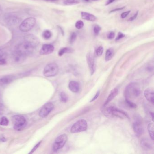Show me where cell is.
Returning a JSON list of instances; mask_svg holds the SVG:
<instances>
[{
    "mask_svg": "<svg viewBox=\"0 0 154 154\" xmlns=\"http://www.w3.org/2000/svg\"><path fill=\"white\" fill-rule=\"evenodd\" d=\"M1 141H3V142H5V141H6V139L3 137V138H2L1 139Z\"/></svg>",
    "mask_w": 154,
    "mask_h": 154,
    "instance_id": "bcb514c9",
    "label": "cell"
},
{
    "mask_svg": "<svg viewBox=\"0 0 154 154\" xmlns=\"http://www.w3.org/2000/svg\"><path fill=\"white\" fill-rule=\"evenodd\" d=\"M25 42L31 46L33 48H35L38 45L39 41L38 38L32 34H28L25 35L24 38Z\"/></svg>",
    "mask_w": 154,
    "mask_h": 154,
    "instance_id": "8fae6325",
    "label": "cell"
},
{
    "mask_svg": "<svg viewBox=\"0 0 154 154\" xmlns=\"http://www.w3.org/2000/svg\"><path fill=\"white\" fill-rule=\"evenodd\" d=\"M148 131L151 138L154 140V124L153 123H149L148 125Z\"/></svg>",
    "mask_w": 154,
    "mask_h": 154,
    "instance_id": "cb8c5ba5",
    "label": "cell"
},
{
    "mask_svg": "<svg viewBox=\"0 0 154 154\" xmlns=\"http://www.w3.org/2000/svg\"><path fill=\"white\" fill-rule=\"evenodd\" d=\"M81 15L82 18L86 21L93 22L96 20V17L93 14L89 13L84 12H82L81 13Z\"/></svg>",
    "mask_w": 154,
    "mask_h": 154,
    "instance_id": "d6986e66",
    "label": "cell"
},
{
    "mask_svg": "<svg viewBox=\"0 0 154 154\" xmlns=\"http://www.w3.org/2000/svg\"><path fill=\"white\" fill-rule=\"evenodd\" d=\"M15 77L13 75L5 76L0 78V86H4L8 85L15 80Z\"/></svg>",
    "mask_w": 154,
    "mask_h": 154,
    "instance_id": "2e32d148",
    "label": "cell"
},
{
    "mask_svg": "<svg viewBox=\"0 0 154 154\" xmlns=\"http://www.w3.org/2000/svg\"><path fill=\"white\" fill-rule=\"evenodd\" d=\"M125 34H123L121 32H119L118 33V35H117V37H116V39H115V40L118 41L120 40V39H122V38H123L125 37Z\"/></svg>",
    "mask_w": 154,
    "mask_h": 154,
    "instance_id": "836d02e7",
    "label": "cell"
},
{
    "mask_svg": "<svg viewBox=\"0 0 154 154\" xmlns=\"http://www.w3.org/2000/svg\"><path fill=\"white\" fill-rule=\"evenodd\" d=\"M77 34L75 32H73L72 33L70 34V36L69 38L70 43V44H72L76 41L77 39Z\"/></svg>",
    "mask_w": 154,
    "mask_h": 154,
    "instance_id": "f1b7e54d",
    "label": "cell"
},
{
    "mask_svg": "<svg viewBox=\"0 0 154 154\" xmlns=\"http://www.w3.org/2000/svg\"><path fill=\"white\" fill-rule=\"evenodd\" d=\"M151 114V115H152V121H153V118H154V117H153V115H154V114H153V113H150Z\"/></svg>",
    "mask_w": 154,
    "mask_h": 154,
    "instance_id": "7dc6e473",
    "label": "cell"
},
{
    "mask_svg": "<svg viewBox=\"0 0 154 154\" xmlns=\"http://www.w3.org/2000/svg\"><path fill=\"white\" fill-rule=\"evenodd\" d=\"M9 123V120L6 117H2L0 120V125L3 126H8Z\"/></svg>",
    "mask_w": 154,
    "mask_h": 154,
    "instance_id": "83f0119b",
    "label": "cell"
},
{
    "mask_svg": "<svg viewBox=\"0 0 154 154\" xmlns=\"http://www.w3.org/2000/svg\"><path fill=\"white\" fill-rule=\"evenodd\" d=\"M5 21L10 26H14L19 24L21 18L17 15L13 13H6L3 16Z\"/></svg>",
    "mask_w": 154,
    "mask_h": 154,
    "instance_id": "9c48e42d",
    "label": "cell"
},
{
    "mask_svg": "<svg viewBox=\"0 0 154 154\" xmlns=\"http://www.w3.org/2000/svg\"><path fill=\"white\" fill-rule=\"evenodd\" d=\"M124 8H125V6L123 7V8H117L115 9L111 10L110 13L114 12H118V11H119V10H123Z\"/></svg>",
    "mask_w": 154,
    "mask_h": 154,
    "instance_id": "60d3db41",
    "label": "cell"
},
{
    "mask_svg": "<svg viewBox=\"0 0 154 154\" xmlns=\"http://www.w3.org/2000/svg\"><path fill=\"white\" fill-rule=\"evenodd\" d=\"M141 145L146 150H151L152 148V144L148 139L143 138L141 142Z\"/></svg>",
    "mask_w": 154,
    "mask_h": 154,
    "instance_id": "ac0fdd59",
    "label": "cell"
},
{
    "mask_svg": "<svg viewBox=\"0 0 154 154\" xmlns=\"http://www.w3.org/2000/svg\"><path fill=\"white\" fill-rule=\"evenodd\" d=\"M68 137L65 134L61 135L55 139L53 146V151L56 152L64 147L67 141Z\"/></svg>",
    "mask_w": 154,
    "mask_h": 154,
    "instance_id": "52a82bcc",
    "label": "cell"
},
{
    "mask_svg": "<svg viewBox=\"0 0 154 154\" xmlns=\"http://www.w3.org/2000/svg\"><path fill=\"white\" fill-rule=\"evenodd\" d=\"M6 63V60L3 58H0V65H4Z\"/></svg>",
    "mask_w": 154,
    "mask_h": 154,
    "instance_id": "b9f144b4",
    "label": "cell"
},
{
    "mask_svg": "<svg viewBox=\"0 0 154 154\" xmlns=\"http://www.w3.org/2000/svg\"><path fill=\"white\" fill-rule=\"evenodd\" d=\"M73 49L69 47H64V48H62L58 52V56H62L64 54L66 53H70L73 52Z\"/></svg>",
    "mask_w": 154,
    "mask_h": 154,
    "instance_id": "7402d4cb",
    "label": "cell"
},
{
    "mask_svg": "<svg viewBox=\"0 0 154 154\" xmlns=\"http://www.w3.org/2000/svg\"><path fill=\"white\" fill-rule=\"evenodd\" d=\"M144 95L146 99L148 101L151 103L152 104H154V90L153 89L151 88H147L146 89L144 92Z\"/></svg>",
    "mask_w": 154,
    "mask_h": 154,
    "instance_id": "9a60e30c",
    "label": "cell"
},
{
    "mask_svg": "<svg viewBox=\"0 0 154 154\" xmlns=\"http://www.w3.org/2000/svg\"><path fill=\"white\" fill-rule=\"evenodd\" d=\"M41 142L42 141H41V142H39L38 143H37L36 145H35V146L34 147V148L32 149V150H31V151L29 152V154H32V153H33L34 152V151H35L37 150V149L38 148V147H39V146L40 145Z\"/></svg>",
    "mask_w": 154,
    "mask_h": 154,
    "instance_id": "e575fe53",
    "label": "cell"
},
{
    "mask_svg": "<svg viewBox=\"0 0 154 154\" xmlns=\"http://www.w3.org/2000/svg\"><path fill=\"white\" fill-rule=\"evenodd\" d=\"M88 127L87 122L85 119H81L75 123L70 129L71 133H77L86 130Z\"/></svg>",
    "mask_w": 154,
    "mask_h": 154,
    "instance_id": "8992f818",
    "label": "cell"
},
{
    "mask_svg": "<svg viewBox=\"0 0 154 154\" xmlns=\"http://www.w3.org/2000/svg\"><path fill=\"white\" fill-rule=\"evenodd\" d=\"M54 50V47L52 44H45L42 45L40 50V54L41 55L51 54Z\"/></svg>",
    "mask_w": 154,
    "mask_h": 154,
    "instance_id": "5bb4252c",
    "label": "cell"
},
{
    "mask_svg": "<svg viewBox=\"0 0 154 154\" xmlns=\"http://www.w3.org/2000/svg\"><path fill=\"white\" fill-rule=\"evenodd\" d=\"M87 62L90 74H94L95 70V60L94 56L91 53H88L87 55Z\"/></svg>",
    "mask_w": 154,
    "mask_h": 154,
    "instance_id": "4fadbf2b",
    "label": "cell"
},
{
    "mask_svg": "<svg viewBox=\"0 0 154 154\" xmlns=\"http://www.w3.org/2000/svg\"><path fill=\"white\" fill-rule=\"evenodd\" d=\"M126 102L127 105L130 108H132V109H135V108H137V105L131 102L130 100L126 99Z\"/></svg>",
    "mask_w": 154,
    "mask_h": 154,
    "instance_id": "1f68e13d",
    "label": "cell"
},
{
    "mask_svg": "<svg viewBox=\"0 0 154 154\" xmlns=\"http://www.w3.org/2000/svg\"><path fill=\"white\" fill-rule=\"evenodd\" d=\"M44 1H49V2H55V1H57L58 0H44Z\"/></svg>",
    "mask_w": 154,
    "mask_h": 154,
    "instance_id": "f6af8a7d",
    "label": "cell"
},
{
    "mask_svg": "<svg viewBox=\"0 0 154 154\" xmlns=\"http://www.w3.org/2000/svg\"><path fill=\"white\" fill-rule=\"evenodd\" d=\"M118 90L117 88L114 89L113 90H112V91L110 93V94H109L108 97L107 99L105 104L103 105V106H105L106 105L110 102L111 101L117 96V94H118Z\"/></svg>",
    "mask_w": 154,
    "mask_h": 154,
    "instance_id": "ffe728a7",
    "label": "cell"
},
{
    "mask_svg": "<svg viewBox=\"0 0 154 154\" xmlns=\"http://www.w3.org/2000/svg\"><path fill=\"white\" fill-rule=\"evenodd\" d=\"M59 98H60V100L63 103H66L68 99V96L66 95V94L63 92L60 93Z\"/></svg>",
    "mask_w": 154,
    "mask_h": 154,
    "instance_id": "4316f807",
    "label": "cell"
},
{
    "mask_svg": "<svg viewBox=\"0 0 154 154\" xmlns=\"http://www.w3.org/2000/svg\"><path fill=\"white\" fill-rule=\"evenodd\" d=\"M59 68L57 64L55 63H51L46 66L44 69V76L47 77H55L58 74Z\"/></svg>",
    "mask_w": 154,
    "mask_h": 154,
    "instance_id": "277c9868",
    "label": "cell"
},
{
    "mask_svg": "<svg viewBox=\"0 0 154 154\" xmlns=\"http://www.w3.org/2000/svg\"><path fill=\"white\" fill-rule=\"evenodd\" d=\"M132 127L136 136L138 137L141 136L144 132V128L142 125V122L139 119H136L133 123Z\"/></svg>",
    "mask_w": 154,
    "mask_h": 154,
    "instance_id": "7c38bea8",
    "label": "cell"
},
{
    "mask_svg": "<svg viewBox=\"0 0 154 154\" xmlns=\"http://www.w3.org/2000/svg\"><path fill=\"white\" fill-rule=\"evenodd\" d=\"M103 52V48L101 46L99 47L96 50V55L98 57H100L102 55Z\"/></svg>",
    "mask_w": 154,
    "mask_h": 154,
    "instance_id": "4dcf8cb0",
    "label": "cell"
},
{
    "mask_svg": "<svg viewBox=\"0 0 154 154\" xmlns=\"http://www.w3.org/2000/svg\"><path fill=\"white\" fill-rule=\"evenodd\" d=\"M4 56V53L2 50H0V58H3Z\"/></svg>",
    "mask_w": 154,
    "mask_h": 154,
    "instance_id": "ee69618b",
    "label": "cell"
},
{
    "mask_svg": "<svg viewBox=\"0 0 154 154\" xmlns=\"http://www.w3.org/2000/svg\"><path fill=\"white\" fill-rule=\"evenodd\" d=\"M80 2V0H64L63 1L64 5H68L78 4Z\"/></svg>",
    "mask_w": 154,
    "mask_h": 154,
    "instance_id": "d4e9b609",
    "label": "cell"
},
{
    "mask_svg": "<svg viewBox=\"0 0 154 154\" xmlns=\"http://www.w3.org/2000/svg\"><path fill=\"white\" fill-rule=\"evenodd\" d=\"M36 22V20L34 17L28 18L21 23L19 29L23 32H27L34 28Z\"/></svg>",
    "mask_w": 154,
    "mask_h": 154,
    "instance_id": "3957f363",
    "label": "cell"
},
{
    "mask_svg": "<svg viewBox=\"0 0 154 154\" xmlns=\"http://www.w3.org/2000/svg\"><path fill=\"white\" fill-rule=\"evenodd\" d=\"M114 50L112 48L108 49L106 52L105 53V60L106 61H109L110 60L112 59L114 56Z\"/></svg>",
    "mask_w": 154,
    "mask_h": 154,
    "instance_id": "44dd1931",
    "label": "cell"
},
{
    "mask_svg": "<svg viewBox=\"0 0 154 154\" xmlns=\"http://www.w3.org/2000/svg\"><path fill=\"white\" fill-rule=\"evenodd\" d=\"M34 48L28 44L26 42H24L18 45L16 51L22 56L25 57L31 54Z\"/></svg>",
    "mask_w": 154,
    "mask_h": 154,
    "instance_id": "5b68a950",
    "label": "cell"
},
{
    "mask_svg": "<svg viewBox=\"0 0 154 154\" xmlns=\"http://www.w3.org/2000/svg\"><path fill=\"white\" fill-rule=\"evenodd\" d=\"M4 110V106L0 102V114H3Z\"/></svg>",
    "mask_w": 154,
    "mask_h": 154,
    "instance_id": "ab89813d",
    "label": "cell"
},
{
    "mask_svg": "<svg viewBox=\"0 0 154 154\" xmlns=\"http://www.w3.org/2000/svg\"><path fill=\"white\" fill-rule=\"evenodd\" d=\"M54 107V105L52 103L48 102L45 103L39 111V116L42 118H45L52 112Z\"/></svg>",
    "mask_w": 154,
    "mask_h": 154,
    "instance_id": "30bf717a",
    "label": "cell"
},
{
    "mask_svg": "<svg viewBox=\"0 0 154 154\" xmlns=\"http://www.w3.org/2000/svg\"><path fill=\"white\" fill-rule=\"evenodd\" d=\"M115 0H108V1L106 3L105 5H109L112 4V3L115 1Z\"/></svg>",
    "mask_w": 154,
    "mask_h": 154,
    "instance_id": "7bdbcfd3",
    "label": "cell"
},
{
    "mask_svg": "<svg viewBox=\"0 0 154 154\" xmlns=\"http://www.w3.org/2000/svg\"><path fill=\"white\" fill-rule=\"evenodd\" d=\"M14 128L16 130L21 131L25 128L27 124L25 118L21 115H15L12 117Z\"/></svg>",
    "mask_w": 154,
    "mask_h": 154,
    "instance_id": "7a4b0ae2",
    "label": "cell"
},
{
    "mask_svg": "<svg viewBox=\"0 0 154 154\" xmlns=\"http://www.w3.org/2000/svg\"><path fill=\"white\" fill-rule=\"evenodd\" d=\"M139 85L136 82L128 84L125 89V97L126 99L130 100L138 97L141 94Z\"/></svg>",
    "mask_w": 154,
    "mask_h": 154,
    "instance_id": "6da1fadb",
    "label": "cell"
},
{
    "mask_svg": "<svg viewBox=\"0 0 154 154\" xmlns=\"http://www.w3.org/2000/svg\"><path fill=\"white\" fill-rule=\"evenodd\" d=\"M138 12L137 11L133 16H131V17L130 18L129 20H128V21H134V20H135V19L137 18V17H138Z\"/></svg>",
    "mask_w": 154,
    "mask_h": 154,
    "instance_id": "74e56055",
    "label": "cell"
},
{
    "mask_svg": "<svg viewBox=\"0 0 154 154\" xmlns=\"http://www.w3.org/2000/svg\"><path fill=\"white\" fill-rule=\"evenodd\" d=\"M84 24L83 21H77L75 24V27L77 29H81L84 27Z\"/></svg>",
    "mask_w": 154,
    "mask_h": 154,
    "instance_id": "f546056e",
    "label": "cell"
},
{
    "mask_svg": "<svg viewBox=\"0 0 154 154\" xmlns=\"http://www.w3.org/2000/svg\"><path fill=\"white\" fill-rule=\"evenodd\" d=\"M106 112L109 115H112L120 118H129L126 113L115 107H110L106 110Z\"/></svg>",
    "mask_w": 154,
    "mask_h": 154,
    "instance_id": "ba28073f",
    "label": "cell"
},
{
    "mask_svg": "<svg viewBox=\"0 0 154 154\" xmlns=\"http://www.w3.org/2000/svg\"><path fill=\"white\" fill-rule=\"evenodd\" d=\"M68 86L70 90L73 93H77L80 90V84L75 81H73L70 82Z\"/></svg>",
    "mask_w": 154,
    "mask_h": 154,
    "instance_id": "e0dca14e",
    "label": "cell"
},
{
    "mask_svg": "<svg viewBox=\"0 0 154 154\" xmlns=\"http://www.w3.org/2000/svg\"><path fill=\"white\" fill-rule=\"evenodd\" d=\"M99 94H100V90H98V91L97 92V93H96V94H95V95H94V98H93L91 100H90V102H91L94 101V100H96V99L98 98V97Z\"/></svg>",
    "mask_w": 154,
    "mask_h": 154,
    "instance_id": "f35d334b",
    "label": "cell"
},
{
    "mask_svg": "<svg viewBox=\"0 0 154 154\" xmlns=\"http://www.w3.org/2000/svg\"><path fill=\"white\" fill-rule=\"evenodd\" d=\"M101 30V28L100 26H99V25H95L94 26V28H93V31H94V34H95V35H98L99 32H100V30Z\"/></svg>",
    "mask_w": 154,
    "mask_h": 154,
    "instance_id": "d6a6232c",
    "label": "cell"
},
{
    "mask_svg": "<svg viewBox=\"0 0 154 154\" xmlns=\"http://www.w3.org/2000/svg\"><path fill=\"white\" fill-rule=\"evenodd\" d=\"M1 12H2V10H1V7L0 6V14H1Z\"/></svg>",
    "mask_w": 154,
    "mask_h": 154,
    "instance_id": "c3c4849f",
    "label": "cell"
},
{
    "mask_svg": "<svg viewBox=\"0 0 154 154\" xmlns=\"http://www.w3.org/2000/svg\"><path fill=\"white\" fill-rule=\"evenodd\" d=\"M14 59L16 62H20L23 61L25 57L21 55L19 53L15 51L13 55Z\"/></svg>",
    "mask_w": 154,
    "mask_h": 154,
    "instance_id": "603a6c76",
    "label": "cell"
},
{
    "mask_svg": "<svg viewBox=\"0 0 154 154\" xmlns=\"http://www.w3.org/2000/svg\"><path fill=\"white\" fill-rule=\"evenodd\" d=\"M115 33H114V32H113V31H111V32L109 33L107 37H108V38H109V39H112L114 38V37H115Z\"/></svg>",
    "mask_w": 154,
    "mask_h": 154,
    "instance_id": "8d00e7d4",
    "label": "cell"
},
{
    "mask_svg": "<svg viewBox=\"0 0 154 154\" xmlns=\"http://www.w3.org/2000/svg\"><path fill=\"white\" fill-rule=\"evenodd\" d=\"M131 10H128L127 12H124L121 15V17L122 19H124L125 18L127 17V16L130 13Z\"/></svg>",
    "mask_w": 154,
    "mask_h": 154,
    "instance_id": "d590c367",
    "label": "cell"
},
{
    "mask_svg": "<svg viewBox=\"0 0 154 154\" xmlns=\"http://www.w3.org/2000/svg\"><path fill=\"white\" fill-rule=\"evenodd\" d=\"M84 1H86V2H89L90 1V0H83Z\"/></svg>",
    "mask_w": 154,
    "mask_h": 154,
    "instance_id": "681fc988",
    "label": "cell"
},
{
    "mask_svg": "<svg viewBox=\"0 0 154 154\" xmlns=\"http://www.w3.org/2000/svg\"><path fill=\"white\" fill-rule=\"evenodd\" d=\"M90 1H98V0H90Z\"/></svg>",
    "mask_w": 154,
    "mask_h": 154,
    "instance_id": "f907efd6",
    "label": "cell"
},
{
    "mask_svg": "<svg viewBox=\"0 0 154 154\" xmlns=\"http://www.w3.org/2000/svg\"><path fill=\"white\" fill-rule=\"evenodd\" d=\"M52 32L48 29L44 30L42 34V37L45 39H49L52 37Z\"/></svg>",
    "mask_w": 154,
    "mask_h": 154,
    "instance_id": "484cf974",
    "label": "cell"
}]
</instances>
